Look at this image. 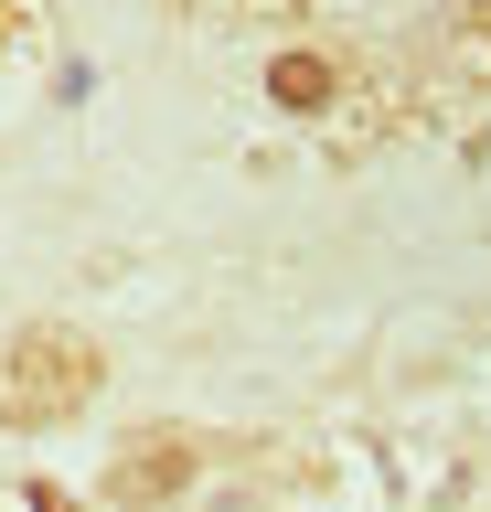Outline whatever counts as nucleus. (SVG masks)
I'll use <instances>...</instances> for the list:
<instances>
[{"instance_id":"obj_2","label":"nucleus","mask_w":491,"mask_h":512,"mask_svg":"<svg viewBox=\"0 0 491 512\" xmlns=\"http://www.w3.org/2000/svg\"><path fill=\"white\" fill-rule=\"evenodd\" d=\"M193 480H203V438H193V427H161V438L118 448V470H107V502H118V512H161V502H182Z\"/></svg>"},{"instance_id":"obj_1","label":"nucleus","mask_w":491,"mask_h":512,"mask_svg":"<svg viewBox=\"0 0 491 512\" xmlns=\"http://www.w3.org/2000/svg\"><path fill=\"white\" fill-rule=\"evenodd\" d=\"M97 342L86 331H54V320H33V331H11V352H0V427H54V416H75L86 395H97Z\"/></svg>"},{"instance_id":"obj_6","label":"nucleus","mask_w":491,"mask_h":512,"mask_svg":"<svg viewBox=\"0 0 491 512\" xmlns=\"http://www.w3.org/2000/svg\"><path fill=\"white\" fill-rule=\"evenodd\" d=\"M11 11H22V0H0V22H11Z\"/></svg>"},{"instance_id":"obj_5","label":"nucleus","mask_w":491,"mask_h":512,"mask_svg":"<svg viewBox=\"0 0 491 512\" xmlns=\"http://www.w3.org/2000/svg\"><path fill=\"white\" fill-rule=\"evenodd\" d=\"M449 11H459V22H491V0H449Z\"/></svg>"},{"instance_id":"obj_4","label":"nucleus","mask_w":491,"mask_h":512,"mask_svg":"<svg viewBox=\"0 0 491 512\" xmlns=\"http://www.w3.org/2000/svg\"><path fill=\"white\" fill-rule=\"evenodd\" d=\"M22 502H33V512H75L65 491H54V480H33V491H22Z\"/></svg>"},{"instance_id":"obj_3","label":"nucleus","mask_w":491,"mask_h":512,"mask_svg":"<svg viewBox=\"0 0 491 512\" xmlns=\"http://www.w3.org/2000/svg\"><path fill=\"white\" fill-rule=\"evenodd\" d=\"M267 107H289V118H331V107H342V54H321V43L267 54Z\"/></svg>"}]
</instances>
